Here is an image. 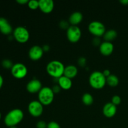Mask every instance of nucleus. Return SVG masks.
<instances>
[{
  "label": "nucleus",
  "instance_id": "obj_1",
  "mask_svg": "<svg viewBox=\"0 0 128 128\" xmlns=\"http://www.w3.org/2000/svg\"><path fill=\"white\" fill-rule=\"evenodd\" d=\"M24 118V113L20 109H13L8 112L4 120L6 126L14 127L22 121Z\"/></svg>",
  "mask_w": 128,
  "mask_h": 128
},
{
  "label": "nucleus",
  "instance_id": "obj_2",
  "mask_svg": "<svg viewBox=\"0 0 128 128\" xmlns=\"http://www.w3.org/2000/svg\"><path fill=\"white\" fill-rule=\"evenodd\" d=\"M64 65L60 61L52 60L46 66V71L50 76L54 78L59 79L64 75Z\"/></svg>",
  "mask_w": 128,
  "mask_h": 128
},
{
  "label": "nucleus",
  "instance_id": "obj_3",
  "mask_svg": "<svg viewBox=\"0 0 128 128\" xmlns=\"http://www.w3.org/2000/svg\"><path fill=\"white\" fill-rule=\"evenodd\" d=\"M89 82L92 88L96 90H101L106 84V78L102 72L94 71L89 78Z\"/></svg>",
  "mask_w": 128,
  "mask_h": 128
},
{
  "label": "nucleus",
  "instance_id": "obj_4",
  "mask_svg": "<svg viewBox=\"0 0 128 128\" xmlns=\"http://www.w3.org/2000/svg\"><path fill=\"white\" fill-rule=\"evenodd\" d=\"M54 98V92L49 87H44L38 92V101L43 106L50 105Z\"/></svg>",
  "mask_w": 128,
  "mask_h": 128
},
{
  "label": "nucleus",
  "instance_id": "obj_5",
  "mask_svg": "<svg viewBox=\"0 0 128 128\" xmlns=\"http://www.w3.org/2000/svg\"><path fill=\"white\" fill-rule=\"evenodd\" d=\"M88 30L90 33L96 38L103 36L106 31L104 24L98 21H94L90 22L88 26Z\"/></svg>",
  "mask_w": 128,
  "mask_h": 128
},
{
  "label": "nucleus",
  "instance_id": "obj_6",
  "mask_svg": "<svg viewBox=\"0 0 128 128\" xmlns=\"http://www.w3.org/2000/svg\"><path fill=\"white\" fill-rule=\"evenodd\" d=\"M13 36L15 40L20 43H25L30 39V35L28 30L23 26H18L13 31Z\"/></svg>",
  "mask_w": 128,
  "mask_h": 128
},
{
  "label": "nucleus",
  "instance_id": "obj_7",
  "mask_svg": "<svg viewBox=\"0 0 128 128\" xmlns=\"http://www.w3.org/2000/svg\"><path fill=\"white\" fill-rule=\"evenodd\" d=\"M81 30L78 26H71L66 31V36L69 41L72 43L78 42L81 38Z\"/></svg>",
  "mask_w": 128,
  "mask_h": 128
},
{
  "label": "nucleus",
  "instance_id": "obj_8",
  "mask_svg": "<svg viewBox=\"0 0 128 128\" xmlns=\"http://www.w3.org/2000/svg\"><path fill=\"white\" fill-rule=\"evenodd\" d=\"M11 74L16 79H22L26 76L28 74V69L24 64L16 63L11 69Z\"/></svg>",
  "mask_w": 128,
  "mask_h": 128
},
{
  "label": "nucleus",
  "instance_id": "obj_9",
  "mask_svg": "<svg viewBox=\"0 0 128 128\" xmlns=\"http://www.w3.org/2000/svg\"><path fill=\"white\" fill-rule=\"evenodd\" d=\"M43 106L39 101H32L28 104V110L31 116L34 118H38L43 112Z\"/></svg>",
  "mask_w": 128,
  "mask_h": 128
},
{
  "label": "nucleus",
  "instance_id": "obj_10",
  "mask_svg": "<svg viewBox=\"0 0 128 128\" xmlns=\"http://www.w3.org/2000/svg\"><path fill=\"white\" fill-rule=\"evenodd\" d=\"M44 50L41 46L35 45L32 46L29 51L28 55L32 61H38L42 57Z\"/></svg>",
  "mask_w": 128,
  "mask_h": 128
},
{
  "label": "nucleus",
  "instance_id": "obj_11",
  "mask_svg": "<svg viewBox=\"0 0 128 128\" xmlns=\"http://www.w3.org/2000/svg\"><path fill=\"white\" fill-rule=\"evenodd\" d=\"M54 8V3L52 0H40L39 1V8L45 14H48L52 12Z\"/></svg>",
  "mask_w": 128,
  "mask_h": 128
},
{
  "label": "nucleus",
  "instance_id": "obj_12",
  "mask_svg": "<svg viewBox=\"0 0 128 128\" xmlns=\"http://www.w3.org/2000/svg\"><path fill=\"white\" fill-rule=\"evenodd\" d=\"M42 88L41 81L36 79L31 80L26 85V90L30 93H37Z\"/></svg>",
  "mask_w": 128,
  "mask_h": 128
},
{
  "label": "nucleus",
  "instance_id": "obj_13",
  "mask_svg": "<svg viewBox=\"0 0 128 128\" xmlns=\"http://www.w3.org/2000/svg\"><path fill=\"white\" fill-rule=\"evenodd\" d=\"M117 112V106L112 102H108L105 104L102 108V113L104 116L108 118H111L116 115Z\"/></svg>",
  "mask_w": 128,
  "mask_h": 128
},
{
  "label": "nucleus",
  "instance_id": "obj_14",
  "mask_svg": "<svg viewBox=\"0 0 128 128\" xmlns=\"http://www.w3.org/2000/svg\"><path fill=\"white\" fill-rule=\"evenodd\" d=\"M114 51V45L111 42L104 41L100 44V51L101 54L104 56H109Z\"/></svg>",
  "mask_w": 128,
  "mask_h": 128
},
{
  "label": "nucleus",
  "instance_id": "obj_15",
  "mask_svg": "<svg viewBox=\"0 0 128 128\" xmlns=\"http://www.w3.org/2000/svg\"><path fill=\"white\" fill-rule=\"evenodd\" d=\"M0 32L4 35H9L12 32V28L4 18H0Z\"/></svg>",
  "mask_w": 128,
  "mask_h": 128
},
{
  "label": "nucleus",
  "instance_id": "obj_16",
  "mask_svg": "<svg viewBox=\"0 0 128 128\" xmlns=\"http://www.w3.org/2000/svg\"><path fill=\"white\" fill-rule=\"evenodd\" d=\"M58 85L61 88V89L64 90H68L71 89L72 85L71 79L69 78L66 77L64 75L59 79H58Z\"/></svg>",
  "mask_w": 128,
  "mask_h": 128
},
{
  "label": "nucleus",
  "instance_id": "obj_17",
  "mask_svg": "<svg viewBox=\"0 0 128 128\" xmlns=\"http://www.w3.org/2000/svg\"><path fill=\"white\" fill-rule=\"evenodd\" d=\"M83 16L82 13L78 11L74 12L70 15L69 18V22L72 26H78V24L80 23L82 21Z\"/></svg>",
  "mask_w": 128,
  "mask_h": 128
},
{
  "label": "nucleus",
  "instance_id": "obj_18",
  "mask_svg": "<svg viewBox=\"0 0 128 128\" xmlns=\"http://www.w3.org/2000/svg\"><path fill=\"white\" fill-rule=\"evenodd\" d=\"M78 68L74 65H68L66 66L64 71V76L70 79L74 78L78 74Z\"/></svg>",
  "mask_w": 128,
  "mask_h": 128
},
{
  "label": "nucleus",
  "instance_id": "obj_19",
  "mask_svg": "<svg viewBox=\"0 0 128 128\" xmlns=\"http://www.w3.org/2000/svg\"><path fill=\"white\" fill-rule=\"evenodd\" d=\"M118 36V33L114 30H110L106 31L104 34L103 35V38L104 41L111 42L116 38Z\"/></svg>",
  "mask_w": 128,
  "mask_h": 128
},
{
  "label": "nucleus",
  "instance_id": "obj_20",
  "mask_svg": "<svg viewBox=\"0 0 128 128\" xmlns=\"http://www.w3.org/2000/svg\"><path fill=\"white\" fill-rule=\"evenodd\" d=\"M120 80L118 76L114 74H111L106 78V84L111 87H116L119 84Z\"/></svg>",
  "mask_w": 128,
  "mask_h": 128
},
{
  "label": "nucleus",
  "instance_id": "obj_21",
  "mask_svg": "<svg viewBox=\"0 0 128 128\" xmlns=\"http://www.w3.org/2000/svg\"><path fill=\"white\" fill-rule=\"evenodd\" d=\"M82 102L86 106H91L94 102V98L90 93H85L82 95Z\"/></svg>",
  "mask_w": 128,
  "mask_h": 128
},
{
  "label": "nucleus",
  "instance_id": "obj_22",
  "mask_svg": "<svg viewBox=\"0 0 128 128\" xmlns=\"http://www.w3.org/2000/svg\"><path fill=\"white\" fill-rule=\"evenodd\" d=\"M28 6L31 10H37L38 8H39V1H37V0H31V1H29L28 3Z\"/></svg>",
  "mask_w": 128,
  "mask_h": 128
},
{
  "label": "nucleus",
  "instance_id": "obj_23",
  "mask_svg": "<svg viewBox=\"0 0 128 128\" xmlns=\"http://www.w3.org/2000/svg\"><path fill=\"white\" fill-rule=\"evenodd\" d=\"M1 64H2V67L6 69H11L14 65L11 60H7V59L2 60V62H1Z\"/></svg>",
  "mask_w": 128,
  "mask_h": 128
},
{
  "label": "nucleus",
  "instance_id": "obj_24",
  "mask_svg": "<svg viewBox=\"0 0 128 128\" xmlns=\"http://www.w3.org/2000/svg\"><path fill=\"white\" fill-rule=\"evenodd\" d=\"M111 102L113 104H114L115 106H118L121 102V97L120 96H118V95H114V96H112V100H111Z\"/></svg>",
  "mask_w": 128,
  "mask_h": 128
},
{
  "label": "nucleus",
  "instance_id": "obj_25",
  "mask_svg": "<svg viewBox=\"0 0 128 128\" xmlns=\"http://www.w3.org/2000/svg\"><path fill=\"white\" fill-rule=\"evenodd\" d=\"M47 128H61V126L58 122L55 121H51L48 123Z\"/></svg>",
  "mask_w": 128,
  "mask_h": 128
},
{
  "label": "nucleus",
  "instance_id": "obj_26",
  "mask_svg": "<svg viewBox=\"0 0 128 128\" xmlns=\"http://www.w3.org/2000/svg\"><path fill=\"white\" fill-rule=\"evenodd\" d=\"M48 124L43 121H40L36 124V128H47Z\"/></svg>",
  "mask_w": 128,
  "mask_h": 128
},
{
  "label": "nucleus",
  "instance_id": "obj_27",
  "mask_svg": "<svg viewBox=\"0 0 128 128\" xmlns=\"http://www.w3.org/2000/svg\"><path fill=\"white\" fill-rule=\"evenodd\" d=\"M60 26L62 29H66L68 30V28L70 27V26H69V24L66 21H61L60 23Z\"/></svg>",
  "mask_w": 128,
  "mask_h": 128
},
{
  "label": "nucleus",
  "instance_id": "obj_28",
  "mask_svg": "<svg viewBox=\"0 0 128 128\" xmlns=\"http://www.w3.org/2000/svg\"><path fill=\"white\" fill-rule=\"evenodd\" d=\"M86 60L84 58H81L79 59L78 60L79 64L81 66H85V64H86Z\"/></svg>",
  "mask_w": 128,
  "mask_h": 128
},
{
  "label": "nucleus",
  "instance_id": "obj_29",
  "mask_svg": "<svg viewBox=\"0 0 128 128\" xmlns=\"http://www.w3.org/2000/svg\"><path fill=\"white\" fill-rule=\"evenodd\" d=\"M52 91H53V92L55 93H58V92H59L60 91V90H61V88L60 87V86L59 85H56V86H54L53 88H52Z\"/></svg>",
  "mask_w": 128,
  "mask_h": 128
},
{
  "label": "nucleus",
  "instance_id": "obj_30",
  "mask_svg": "<svg viewBox=\"0 0 128 128\" xmlns=\"http://www.w3.org/2000/svg\"><path fill=\"white\" fill-rule=\"evenodd\" d=\"M16 2H17L18 3L20 4H28L29 1H28V0H17Z\"/></svg>",
  "mask_w": 128,
  "mask_h": 128
},
{
  "label": "nucleus",
  "instance_id": "obj_31",
  "mask_svg": "<svg viewBox=\"0 0 128 128\" xmlns=\"http://www.w3.org/2000/svg\"><path fill=\"white\" fill-rule=\"evenodd\" d=\"M102 73H103V74L104 75L105 77L106 78L108 77L109 76H110V75L111 74V72H110V70H105L104 71L102 72Z\"/></svg>",
  "mask_w": 128,
  "mask_h": 128
},
{
  "label": "nucleus",
  "instance_id": "obj_32",
  "mask_svg": "<svg viewBox=\"0 0 128 128\" xmlns=\"http://www.w3.org/2000/svg\"><path fill=\"white\" fill-rule=\"evenodd\" d=\"M3 78L2 77L1 74H0V89L2 88V85H3Z\"/></svg>",
  "mask_w": 128,
  "mask_h": 128
},
{
  "label": "nucleus",
  "instance_id": "obj_33",
  "mask_svg": "<svg viewBox=\"0 0 128 128\" xmlns=\"http://www.w3.org/2000/svg\"><path fill=\"white\" fill-rule=\"evenodd\" d=\"M120 2H121L122 5H125V6L128 5V0H121V1H120Z\"/></svg>",
  "mask_w": 128,
  "mask_h": 128
},
{
  "label": "nucleus",
  "instance_id": "obj_34",
  "mask_svg": "<svg viewBox=\"0 0 128 128\" xmlns=\"http://www.w3.org/2000/svg\"><path fill=\"white\" fill-rule=\"evenodd\" d=\"M42 49H43L44 51H48L49 49H50V48H49V46H48V45H46L44 47L42 48Z\"/></svg>",
  "mask_w": 128,
  "mask_h": 128
},
{
  "label": "nucleus",
  "instance_id": "obj_35",
  "mask_svg": "<svg viewBox=\"0 0 128 128\" xmlns=\"http://www.w3.org/2000/svg\"><path fill=\"white\" fill-rule=\"evenodd\" d=\"M10 128H16V126H14V127H11Z\"/></svg>",
  "mask_w": 128,
  "mask_h": 128
},
{
  "label": "nucleus",
  "instance_id": "obj_36",
  "mask_svg": "<svg viewBox=\"0 0 128 128\" xmlns=\"http://www.w3.org/2000/svg\"><path fill=\"white\" fill-rule=\"evenodd\" d=\"M1 112H0V120H1Z\"/></svg>",
  "mask_w": 128,
  "mask_h": 128
},
{
  "label": "nucleus",
  "instance_id": "obj_37",
  "mask_svg": "<svg viewBox=\"0 0 128 128\" xmlns=\"http://www.w3.org/2000/svg\"></svg>",
  "mask_w": 128,
  "mask_h": 128
}]
</instances>
